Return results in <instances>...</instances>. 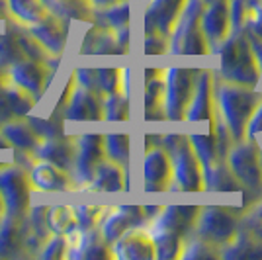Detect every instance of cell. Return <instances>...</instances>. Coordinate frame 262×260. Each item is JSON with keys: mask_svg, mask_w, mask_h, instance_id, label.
<instances>
[{"mask_svg": "<svg viewBox=\"0 0 262 260\" xmlns=\"http://www.w3.org/2000/svg\"><path fill=\"white\" fill-rule=\"evenodd\" d=\"M200 207L198 206H166L153 217L149 233L155 241L157 258L170 260L180 256L186 239L194 231Z\"/></svg>", "mask_w": 262, "mask_h": 260, "instance_id": "obj_1", "label": "cell"}, {"mask_svg": "<svg viewBox=\"0 0 262 260\" xmlns=\"http://www.w3.org/2000/svg\"><path fill=\"white\" fill-rule=\"evenodd\" d=\"M213 53L219 55V75L225 82L256 88L260 82L262 67L252 53L251 44L243 30L231 32L229 37Z\"/></svg>", "mask_w": 262, "mask_h": 260, "instance_id": "obj_2", "label": "cell"}, {"mask_svg": "<svg viewBox=\"0 0 262 260\" xmlns=\"http://www.w3.org/2000/svg\"><path fill=\"white\" fill-rule=\"evenodd\" d=\"M260 92L254 88L225 82L215 90V106L229 129L233 141L245 139V129L254 108L260 102Z\"/></svg>", "mask_w": 262, "mask_h": 260, "instance_id": "obj_3", "label": "cell"}, {"mask_svg": "<svg viewBox=\"0 0 262 260\" xmlns=\"http://www.w3.org/2000/svg\"><path fill=\"white\" fill-rule=\"evenodd\" d=\"M163 147L172 161V190L180 192H202L204 172L198 161L190 137L184 133H166L163 135Z\"/></svg>", "mask_w": 262, "mask_h": 260, "instance_id": "obj_4", "label": "cell"}, {"mask_svg": "<svg viewBox=\"0 0 262 260\" xmlns=\"http://www.w3.org/2000/svg\"><path fill=\"white\" fill-rule=\"evenodd\" d=\"M204 10V0H188L184 10L180 14L174 30L170 33V47L172 55H208L209 45L200 26V16Z\"/></svg>", "mask_w": 262, "mask_h": 260, "instance_id": "obj_5", "label": "cell"}, {"mask_svg": "<svg viewBox=\"0 0 262 260\" xmlns=\"http://www.w3.org/2000/svg\"><path fill=\"white\" fill-rule=\"evenodd\" d=\"M200 69L170 67L164 73V116L170 121H182L196 90Z\"/></svg>", "mask_w": 262, "mask_h": 260, "instance_id": "obj_6", "label": "cell"}, {"mask_svg": "<svg viewBox=\"0 0 262 260\" xmlns=\"http://www.w3.org/2000/svg\"><path fill=\"white\" fill-rule=\"evenodd\" d=\"M0 196L4 202V215L18 219L28 215L32 207V182L24 166L16 163L0 166Z\"/></svg>", "mask_w": 262, "mask_h": 260, "instance_id": "obj_7", "label": "cell"}, {"mask_svg": "<svg viewBox=\"0 0 262 260\" xmlns=\"http://www.w3.org/2000/svg\"><path fill=\"white\" fill-rule=\"evenodd\" d=\"M241 227V217L231 213L227 207L208 206L200 207L196 225H194V235L204 239L206 243L213 247H223L225 243H229L235 237V233Z\"/></svg>", "mask_w": 262, "mask_h": 260, "instance_id": "obj_8", "label": "cell"}, {"mask_svg": "<svg viewBox=\"0 0 262 260\" xmlns=\"http://www.w3.org/2000/svg\"><path fill=\"white\" fill-rule=\"evenodd\" d=\"M227 164L235 178L239 180L243 188H249L251 192L262 190V164H260V149L254 139L237 141L227 155Z\"/></svg>", "mask_w": 262, "mask_h": 260, "instance_id": "obj_9", "label": "cell"}, {"mask_svg": "<svg viewBox=\"0 0 262 260\" xmlns=\"http://www.w3.org/2000/svg\"><path fill=\"white\" fill-rule=\"evenodd\" d=\"M77 143V155H75V164H73V182L80 186H88L92 176L96 172L98 164L106 159L104 153V135L102 133H94L88 131L75 137Z\"/></svg>", "mask_w": 262, "mask_h": 260, "instance_id": "obj_10", "label": "cell"}, {"mask_svg": "<svg viewBox=\"0 0 262 260\" xmlns=\"http://www.w3.org/2000/svg\"><path fill=\"white\" fill-rule=\"evenodd\" d=\"M53 73L55 71H49L47 63H43V61H33V59L24 57V59L8 67V71L2 75L6 76L12 84L20 86L22 90L30 92L35 100H39V96L47 88V76L53 75Z\"/></svg>", "mask_w": 262, "mask_h": 260, "instance_id": "obj_11", "label": "cell"}, {"mask_svg": "<svg viewBox=\"0 0 262 260\" xmlns=\"http://www.w3.org/2000/svg\"><path fill=\"white\" fill-rule=\"evenodd\" d=\"M200 26L206 35L209 51H215L231 33L229 0H208L200 16Z\"/></svg>", "mask_w": 262, "mask_h": 260, "instance_id": "obj_12", "label": "cell"}, {"mask_svg": "<svg viewBox=\"0 0 262 260\" xmlns=\"http://www.w3.org/2000/svg\"><path fill=\"white\" fill-rule=\"evenodd\" d=\"M172 186V161L163 145L151 147L143 159V188L147 192H163Z\"/></svg>", "mask_w": 262, "mask_h": 260, "instance_id": "obj_13", "label": "cell"}, {"mask_svg": "<svg viewBox=\"0 0 262 260\" xmlns=\"http://www.w3.org/2000/svg\"><path fill=\"white\" fill-rule=\"evenodd\" d=\"M147 217H145V211H143L141 206H118V207H108L106 215L102 217L100 221V233L104 241L112 245L116 243L118 239L129 231L133 227H141L145 225Z\"/></svg>", "mask_w": 262, "mask_h": 260, "instance_id": "obj_14", "label": "cell"}, {"mask_svg": "<svg viewBox=\"0 0 262 260\" xmlns=\"http://www.w3.org/2000/svg\"><path fill=\"white\" fill-rule=\"evenodd\" d=\"M114 258L120 260H153L157 258L155 241L147 229L133 227L125 231L116 243H112Z\"/></svg>", "mask_w": 262, "mask_h": 260, "instance_id": "obj_15", "label": "cell"}, {"mask_svg": "<svg viewBox=\"0 0 262 260\" xmlns=\"http://www.w3.org/2000/svg\"><path fill=\"white\" fill-rule=\"evenodd\" d=\"M102 100L104 96L100 92L78 86L75 82L69 102L63 110V118L69 121H100V119H104Z\"/></svg>", "mask_w": 262, "mask_h": 260, "instance_id": "obj_16", "label": "cell"}, {"mask_svg": "<svg viewBox=\"0 0 262 260\" xmlns=\"http://www.w3.org/2000/svg\"><path fill=\"white\" fill-rule=\"evenodd\" d=\"M188 0H151L145 12V33L170 37Z\"/></svg>", "mask_w": 262, "mask_h": 260, "instance_id": "obj_17", "label": "cell"}, {"mask_svg": "<svg viewBox=\"0 0 262 260\" xmlns=\"http://www.w3.org/2000/svg\"><path fill=\"white\" fill-rule=\"evenodd\" d=\"M215 114V88H213V71H200L196 90L188 104L184 119L188 121H213Z\"/></svg>", "mask_w": 262, "mask_h": 260, "instance_id": "obj_18", "label": "cell"}, {"mask_svg": "<svg viewBox=\"0 0 262 260\" xmlns=\"http://www.w3.org/2000/svg\"><path fill=\"white\" fill-rule=\"evenodd\" d=\"M28 174H30L32 190H37V192H67L75 188L71 172L59 168L57 164L49 161L35 159L32 166L28 168Z\"/></svg>", "mask_w": 262, "mask_h": 260, "instance_id": "obj_19", "label": "cell"}, {"mask_svg": "<svg viewBox=\"0 0 262 260\" xmlns=\"http://www.w3.org/2000/svg\"><path fill=\"white\" fill-rule=\"evenodd\" d=\"M28 30H30V35L49 55H53V57H61L63 55L69 28H67V24L61 18H57V16H53L49 12L41 22H37L35 26H30Z\"/></svg>", "mask_w": 262, "mask_h": 260, "instance_id": "obj_20", "label": "cell"}, {"mask_svg": "<svg viewBox=\"0 0 262 260\" xmlns=\"http://www.w3.org/2000/svg\"><path fill=\"white\" fill-rule=\"evenodd\" d=\"M26 217L2 215L0 217V258H22L28 256L26 250Z\"/></svg>", "mask_w": 262, "mask_h": 260, "instance_id": "obj_21", "label": "cell"}, {"mask_svg": "<svg viewBox=\"0 0 262 260\" xmlns=\"http://www.w3.org/2000/svg\"><path fill=\"white\" fill-rule=\"evenodd\" d=\"M32 155L33 159L49 161V163L57 164L59 168L71 172L73 164H75V155H77V143L73 137H67V135L41 139V143L33 149Z\"/></svg>", "mask_w": 262, "mask_h": 260, "instance_id": "obj_22", "label": "cell"}, {"mask_svg": "<svg viewBox=\"0 0 262 260\" xmlns=\"http://www.w3.org/2000/svg\"><path fill=\"white\" fill-rule=\"evenodd\" d=\"M219 258L231 260H258L262 258V239L256 237L251 229L241 225L229 243L219 247Z\"/></svg>", "mask_w": 262, "mask_h": 260, "instance_id": "obj_23", "label": "cell"}, {"mask_svg": "<svg viewBox=\"0 0 262 260\" xmlns=\"http://www.w3.org/2000/svg\"><path fill=\"white\" fill-rule=\"evenodd\" d=\"M0 135L10 143V147L14 151L32 153L41 143V137L35 133V129L32 127V123L28 121V118L6 119L0 125Z\"/></svg>", "mask_w": 262, "mask_h": 260, "instance_id": "obj_24", "label": "cell"}, {"mask_svg": "<svg viewBox=\"0 0 262 260\" xmlns=\"http://www.w3.org/2000/svg\"><path fill=\"white\" fill-rule=\"evenodd\" d=\"M147 84L143 94V106H145V119L147 121H159L166 119L164 116V75L159 69L147 71Z\"/></svg>", "mask_w": 262, "mask_h": 260, "instance_id": "obj_25", "label": "cell"}, {"mask_svg": "<svg viewBox=\"0 0 262 260\" xmlns=\"http://www.w3.org/2000/svg\"><path fill=\"white\" fill-rule=\"evenodd\" d=\"M125 170L120 166L118 163L110 161V159H104L102 163L98 164L96 172L92 176L88 188L94 190V192H121L127 188V178H125Z\"/></svg>", "mask_w": 262, "mask_h": 260, "instance_id": "obj_26", "label": "cell"}, {"mask_svg": "<svg viewBox=\"0 0 262 260\" xmlns=\"http://www.w3.org/2000/svg\"><path fill=\"white\" fill-rule=\"evenodd\" d=\"M204 190H213V192H241L243 186L231 172L227 159H217L215 163L204 170Z\"/></svg>", "mask_w": 262, "mask_h": 260, "instance_id": "obj_27", "label": "cell"}, {"mask_svg": "<svg viewBox=\"0 0 262 260\" xmlns=\"http://www.w3.org/2000/svg\"><path fill=\"white\" fill-rule=\"evenodd\" d=\"M4 2H6L12 20L26 28L41 22L49 14V8L43 0H4Z\"/></svg>", "mask_w": 262, "mask_h": 260, "instance_id": "obj_28", "label": "cell"}, {"mask_svg": "<svg viewBox=\"0 0 262 260\" xmlns=\"http://www.w3.org/2000/svg\"><path fill=\"white\" fill-rule=\"evenodd\" d=\"M82 53L90 55H125V51L120 47L116 33L108 28H92L88 33L86 41L82 45Z\"/></svg>", "mask_w": 262, "mask_h": 260, "instance_id": "obj_29", "label": "cell"}, {"mask_svg": "<svg viewBox=\"0 0 262 260\" xmlns=\"http://www.w3.org/2000/svg\"><path fill=\"white\" fill-rule=\"evenodd\" d=\"M188 137H190V143L194 147L198 161L202 164V172L208 170L217 159H221L217 155V139H215L213 123L209 125V131H206V133H190Z\"/></svg>", "mask_w": 262, "mask_h": 260, "instance_id": "obj_30", "label": "cell"}, {"mask_svg": "<svg viewBox=\"0 0 262 260\" xmlns=\"http://www.w3.org/2000/svg\"><path fill=\"white\" fill-rule=\"evenodd\" d=\"M0 82H2L0 90H2V94H4V100H6L8 108H10L14 114H18V116H28V114L32 112L33 106H35L37 100H35L30 92H26V90H22L20 86L12 84L4 75H0Z\"/></svg>", "mask_w": 262, "mask_h": 260, "instance_id": "obj_31", "label": "cell"}, {"mask_svg": "<svg viewBox=\"0 0 262 260\" xmlns=\"http://www.w3.org/2000/svg\"><path fill=\"white\" fill-rule=\"evenodd\" d=\"M104 153H106V159L118 163L120 166H123V168H127L129 157H131L129 133H123V131L106 133V135H104Z\"/></svg>", "mask_w": 262, "mask_h": 260, "instance_id": "obj_32", "label": "cell"}, {"mask_svg": "<svg viewBox=\"0 0 262 260\" xmlns=\"http://www.w3.org/2000/svg\"><path fill=\"white\" fill-rule=\"evenodd\" d=\"M100 16L104 24H100V28H108L112 32H118V30H123V28H129V2L127 0H121V2H116L108 8L100 10Z\"/></svg>", "mask_w": 262, "mask_h": 260, "instance_id": "obj_33", "label": "cell"}, {"mask_svg": "<svg viewBox=\"0 0 262 260\" xmlns=\"http://www.w3.org/2000/svg\"><path fill=\"white\" fill-rule=\"evenodd\" d=\"M49 229L57 235H69L71 231L77 229V219H75V209L71 206H53L49 207Z\"/></svg>", "mask_w": 262, "mask_h": 260, "instance_id": "obj_34", "label": "cell"}, {"mask_svg": "<svg viewBox=\"0 0 262 260\" xmlns=\"http://www.w3.org/2000/svg\"><path fill=\"white\" fill-rule=\"evenodd\" d=\"M106 121H127L129 119V100L123 92L106 94L102 100Z\"/></svg>", "mask_w": 262, "mask_h": 260, "instance_id": "obj_35", "label": "cell"}, {"mask_svg": "<svg viewBox=\"0 0 262 260\" xmlns=\"http://www.w3.org/2000/svg\"><path fill=\"white\" fill-rule=\"evenodd\" d=\"M178 258H194V260H202V258H219V249L206 243L204 239L200 237H190L186 239L184 247L180 250V256Z\"/></svg>", "mask_w": 262, "mask_h": 260, "instance_id": "obj_36", "label": "cell"}, {"mask_svg": "<svg viewBox=\"0 0 262 260\" xmlns=\"http://www.w3.org/2000/svg\"><path fill=\"white\" fill-rule=\"evenodd\" d=\"M47 213H49V207L47 206H35L30 207L28 211V227L32 231L35 237L39 239L41 243H45L47 239L51 237V229H49V219H47Z\"/></svg>", "mask_w": 262, "mask_h": 260, "instance_id": "obj_37", "label": "cell"}, {"mask_svg": "<svg viewBox=\"0 0 262 260\" xmlns=\"http://www.w3.org/2000/svg\"><path fill=\"white\" fill-rule=\"evenodd\" d=\"M75 209V219H77V227L80 231H90V229H98L102 217L106 215L108 207L104 206H77Z\"/></svg>", "mask_w": 262, "mask_h": 260, "instance_id": "obj_38", "label": "cell"}, {"mask_svg": "<svg viewBox=\"0 0 262 260\" xmlns=\"http://www.w3.org/2000/svg\"><path fill=\"white\" fill-rule=\"evenodd\" d=\"M98 88L102 96L123 90V69H98Z\"/></svg>", "mask_w": 262, "mask_h": 260, "instance_id": "obj_39", "label": "cell"}, {"mask_svg": "<svg viewBox=\"0 0 262 260\" xmlns=\"http://www.w3.org/2000/svg\"><path fill=\"white\" fill-rule=\"evenodd\" d=\"M41 260H59L67 256V237L53 233L51 237L43 243V247L37 254Z\"/></svg>", "mask_w": 262, "mask_h": 260, "instance_id": "obj_40", "label": "cell"}, {"mask_svg": "<svg viewBox=\"0 0 262 260\" xmlns=\"http://www.w3.org/2000/svg\"><path fill=\"white\" fill-rule=\"evenodd\" d=\"M0 57H2V59H6L8 67L14 65L16 61H20V59L26 57L24 51H22V47L18 45L16 35H14V37H10V35L0 37Z\"/></svg>", "mask_w": 262, "mask_h": 260, "instance_id": "obj_41", "label": "cell"}, {"mask_svg": "<svg viewBox=\"0 0 262 260\" xmlns=\"http://www.w3.org/2000/svg\"><path fill=\"white\" fill-rule=\"evenodd\" d=\"M16 39H18V45L22 47L24 55L28 57V59H33V61H43L47 63V51H45L41 45L37 44L33 37H28V35H24V33H16Z\"/></svg>", "mask_w": 262, "mask_h": 260, "instance_id": "obj_42", "label": "cell"}, {"mask_svg": "<svg viewBox=\"0 0 262 260\" xmlns=\"http://www.w3.org/2000/svg\"><path fill=\"white\" fill-rule=\"evenodd\" d=\"M75 82H77L78 86L94 90V92H100L98 69H77V71H75ZM100 94H102V92H100Z\"/></svg>", "mask_w": 262, "mask_h": 260, "instance_id": "obj_43", "label": "cell"}, {"mask_svg": "<svg viewBox=\"0 0 262 260\" xmlns=\"http://www.w3.org/2000/svg\"><path fill=\"white\" fill-rule=\"evenodd\" d=\"M241 225L251 229L256 237L262 239V202L252 207L245 217H241Z\"/></svg>", "mask_w": 262, "mask_h": 260, "instance_id": "obj_44", "label": "cell"}, {"mask_svg": "<svg viewBox=\"0 0 262 260\" xmlns=\"http://www.w3.org/2000/svg\"><path fill=\"white\" fill-rule=\"evenodd\" d=\"M166 37L159 35V33H147L145 35V45H143V51L147 55H163L168 51L166 47Z\"/></svg>", "mask_w": 262, "mask_h": 260, "instance_id": "obj_45", "label": "cell"}, {"mask_svg": "<svg viewBox=\"0 0 262 260\" xmlns=\"http://www.w3.org/2000/svg\"><path fill=\"white\" fill-rule=\"evenodd\" d=\"M258 133H262V98H260V102H258V106L252 112L249 123H247L245 137H247V139H254Z\"/></svg>", "mask_w": 262, "mask_h": 260, "instance_id": "obj_46", "label": "cell"}, {"mask_svg": "<svg viewBox=\"0 0 262 260\" xmlns=\"http://www.w3.org/2000/svg\"><path fill=\"white\" fill-rule=\"evenodd\" d=\"M88 2H90V6L94 10H104V8H108V6L116 4V2H121V0H88Z\"/></svg>", "mask_w": 262, "mask_h": 260, "instance_id": "obj_47", "label": "cell"}, {"mask_svg": "<svg viewBox=\"0 0 262 260\" xmlns=\"http://www.w3.org/2000/svg\"><path fill=\"white\" fill-rule=\"evenodd\" d=\"M0 149H6V151H10V149H12V147H10V143L6 141V139H4L2 135H0Z\"/></svg>", "mask_w": 262, "mask_h": 260, "instance_id": "obj_48", "label": "cell"}, {"mask_svg": "<svg viewBox=\"0 0 262 260\" xmlns=\"http://www.w3.org/2000/svg\"><path fill=\"white\" fill-rule=\"evenodd\" d=\"M4 215V202H2V196H0V217Z\"/></svg>", "mask_w": 262, "mask_h": 260, "instance_id": "obj_49", "label": "cell"}, {"mask_svg": "<svg viewBox=\"0 0 262 260\" xmlns=\"http://www.w3.org/2000/svg\"><path fill=\"white\" fill-rule=\"evenodd\" d=\"M260 164H262V151H260Z\"/></svg>", "mask_w": 262, "mask_h": 260, "instance_id": "obj_50", "label": "cell"}, {"mask_svg": "<svg viewBox=\"0 0 262 260\" xmlns=\"http://www.w3.org/2000/svg\"><path fill=\"white\" fill-rule=\"evenodd\" d=\"M204 2H208V0H204Z\"/></svg>", "mask_w": 262, "mask_h": 260, "instance_id": "obj_51", "label": "cell"}]
</instances>
